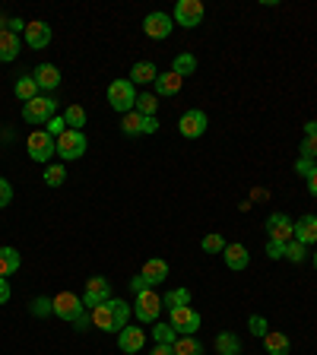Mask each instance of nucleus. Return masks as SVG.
<instances>
[{
  "instance_id": "nucleus-1",
  "label": "nucleus",
  "mask_w": 317,
  "mask_h": 355,
  "mask_svg": "<svg viewBox=\"0 0 317 355\" xmlns=\"http://www.w3.org/2000/svg\"><path fill=\"white\" fill-rule=\"evenodd\" d=\"M89 314H92V327H98V330H105V333H121L130 324L133 304L121 302V298H108L105 304H96Z\"/></svg>"
},
{
  "instance_id": "nucleus-2",
  "label": "nucleus",
  "mask_w": 317,
  "mask_h": 355,
  "mask_svg": "<svg viewBox=\"0 0 317 355\" xmlns=\"http://www.w3.org/2000/svg\"><path fill=\"white\" fill-rule=\"evenodd\" d=\"M108 105L118 111V114H130V111L137 108V89H133V83L127 80V76L108 83Z\"/></svg>"
},
{
  "instance_id": "nucleus-3",
  "label": "nucleus",
  "mask_w": 317,
  "mask_h": 355,
  "mask_svg": "<svg viewBox=\"0 0 317 355\" xmlns=\"http://www.w3.org/2000/svg\"><path fill=\"white\" fill-rule=\"evenodd\" d=\"M26 149H29V159H32V162L51 165V159L58 155V140H54L48 130H32L29 140H26Z\"/></svg>"
},
{
  "instance_id": "nucleus-4",
  "label": "nucleus",
  "mask_w": 317,
  "mask_h": 355,
  "mask_svg": "<svg viewBox=\"0 0 317 355\" xmlns=\"http://www.w3.org/2000/svg\"><path fill=\"white\" fill-rule=\"evenodd\" d=\"M58 114V98L54 96H38V98H32V102H26L22 105V121L26 124H48V121Z\"/></svg>"
},
{
  "instance_id": "nucleus-5",
  "label": "nucleus",
  "mask_w": 317,
  "mask_h": 355,
  "mask_svg": "<svg viewBox=\"0 0 317 355\" xmlns=\"http://www.w3.org/2000/svg\"><path fill=\"white\" fill-rule=\"evenodd\" d=\"M162 298H159V292H143V295H133V314H137V320L140 324H155L159 320V314H162Z\"/></svg>"
},
{
  "instance_id": "nucleus-6",
  "label": "nucleus",
  "mask_w": 317,
  "mask_h": 355,
  "mask_svg": "<svg viewBox=\"0 0 317 355\" xmlns=\"http://www.w3.org/2000/svg\"><path fill=\"white\" fill-rule=\"evenodd\" d=\"M169 324L175 327L178 336H194V333L200 330V324H203V318H200V311H194L191 304H185V308L169 311Z\"/></svg>"
},
{
  "instance_id": "nucleus-7",
  "label": "nucleus",
  "mask_w": 317,
  "mask_h": 355,
  "mask_svg": "<svg viewBox=\"0 0 317 355\" xmlns=\"http://www.w3.org/2000/svg\"><path fill=\"white\" fill-rule=\"evenodd\" d=\"M51 304H54V318L67 320V324H74L83 311H86V304H83V298L76 295V292H58V295L51 298Z\"/></svg>"
},
{
  "instance_id": "nucleus-8",
  "label": "nucleus",
  "mask_w": 317,
  "mask_h": 355,
  "mask_svg": "<svg viewBox=\"0 0 317 355\" xmlns=\"http://www.w3.org/2000/svg\"><path fill=\"white\" fill-rule=\"evenodd\" d=\"M207 127H209V118H207V111H200V108H191L178 118V133L185 140H200L207 133Z\"/></svg>"
},
{
  "instance_id": "nucleus-9",
  "label": "nucleus",
  "mask_w": 317,
  "mask_h": 355,
  "mask_svg": "<svg viewBox=\"0 0 317 355\" xmlns=\"http://www.w3.org/2000/svg\"><path fill=\"white\" fill-rule=\"evenodd\" d=\"M89 149V140L83 130H64L58 137V155L64 159V162H70V159H83V153Z\"/></svg>"
},
{
  "instance_id": "nucleus-10",
  "label": "nucleus",
  "mask_w": 317,
  "mask_h": 355,
  "mask_svg": "<svg viewBox=\"0 0 317 355\" xmlns=\"http://www.w3.org/2000/svg\"><path fill=\"white\" fill-rule=\"evenodd\" d=\"M203 13H207V10H203V3H200V0H178L171 19H175V26L197 29L200 22H203Z\"/></svg>"
},
{
  "instance_id": "nucleus-11",
  "label": "nucleus",
  "mask_w": 317,
  "mask_h": 355,
  "mask_svg": "<svg viewBox=\"0 0 317 355\" xmlns=\"http://www.w3.org/2000/svg\"><path fill=\"white\" fill-rule=\"evenodd\" d=\"M143 32H146V38H153V42H165V38L175 32V19H171L169 13H162V10H153V13H146V19H143Z\"/></svg>"
},
{
  "instance_id": "nucleus-12",
  "label": "nucleus",
  "mask_w": 317,
  "mask_h": 355,
  "mask_svg": "<svg viewBox=\"0 0 317 355\" xmlns=\"http://www.w3.org/2000/svg\"><path fill=\"white\" fill-rule=\"evenodd\" d=\"M121 130H124V137H149V133L159 130V121H155V118H143L140 111L133 108L130 114H124V118H121Z\"/></svg>"
},
{
  "instance_id": "nucleus-13",
  "label": "nucleus",
  "mask_w": 317,
  "mask_h": 355,
  "mask_svg": "<svg viewBox=\"0 0 317 355\" xmlns=\"http://www.w3.org/2000/svg\"><path fill=\"white\" fill-rule=\"evenodd\" d=\"M111 298V282L105 276H89L86 279V292H83V304L89 311L96 308V304H105Z\"/></svg>"
},
{
  "instance_id": "nucleus-14",
  "label": "nucleus",
  "mask_w": 317,
  "mask_h": 355,
  "mask_svg": "<svg viewBox=\"0 0 317 355\" xmlns=\"http://www.w3.org/2000/svg\"><path fill=\"white\" fill-rule=\"evenodd\" d=\"M22 42L29 44L32 51H42V48H48V44H51V26H48V22H42V19L26 22Z\"/></svg>"
},
{
  "instance_id": "nucleus-15",
  "label": "nucleus",
  "mask_w": 317,
  "mask_h": 355,
  "mask_svg": "<svg viewBox=\"0 0 317 355\" xmlns=\"http://www.w3.org/2000/svg\"><path fill=\"white\" fill-rule=\"evenodd\" d=\"M292 229H295V222L286 213L266 216V241H292Z\"/></svg>"
},
{
  "instance_id": "nucleus-16",
  "label": "nucleus",
  "mask_w": 317,
  "mask_h": 355,
  "mask_svg": "<svg viewBox=\"0 0 317 355\" xmlns=\"http://www.w3.org/2000/svg\"><path fill=\"white\" fill-rule=\"evenodd\" d=\"M292 241L305 244V248H311V244L317 241V216L308 213L302 216V219H295V229H292Z\"/></svg>"
},
{
  "instance_id": "nucleus-17",
  "label": "nucleus",
  "mask_w": 317,
  "mask_h": 355,
  "mask_svg": "<svg viewBox=\"0 0 317 355\" xmlns=\"http://www.w3.org/2000/svg\"><path fill=\"white\" fill-rule=\"evenodd\" d=\"M143 343H146V330H140V327H133V324H127L124 330L118 333V346H121V352H140L143 349Z\"/></svg>"
},
{
  "instance_id": "nucleus-18",
  "label": "nucleus",
  "mask_w": 317,
  "mask_h": 355,
  "mask_svg": "<svg viewBox=\"0 0 317 355\" xmlns=\"http://www.w3.org/2000/svg\"><path fill=\"white\" fill-rule=\"evenodd\" d=\"M19 48H22V38L16 32L10 29L0 32V64H10V60L19 58Z\"/></svg>"
},
{
  "instance_id": "nucleus-19",
  "label": "nucleus",
  "mask_w": 317,
  "mask_h": 355,
  "mask_svg": "<svg viewBox=\"0 0 317 355\" xmlns=\"http://www.w3.org/2000/svg\"><path fill=\"white\" fill-rule=\"evenodd\" d=\"M32 76H35L38 89H44V92H54V89L60 86V70L54 64H38Z\"/></svg>"
},
{
  "instance_id": "nucleus-20",
  "label": "nucleus",
  "mask_w": 317,
  "mask_h": 355,
  "mask_svg": "<svg viewBox=\"0 0 317 355\" xmlns=\"http://www.w3.org/2000/svg\"><path fill=\"white\" fill-rule=\"evenodd\" d=\"M222 260L229 270H244V266L251 263V254L244 244H225V251H222Z\"/></svg>"
},
{
  "instance_id": "nucleus-21",
  "label": "nucleus",
  "mask_w": 317,
  "mask_h": 355,
  "mask_svg": "<svg viewBox=\"0 0 317 355\" xmlns=\"http://www.w3.org/2000/svg\"><path fill=\"white\" fill-rule=\"evenodd\" d=\"M153 86H155V96H159V98H169V96H178V92H181L185 80L169 70V73H159V80H155Z\"/></svg>"
},
{
  "instance_id": "nucleus-22",
  "label": "nucleus",
  "mask_w": 317,
  "mask_h": 355,
  "mask_svg": "<svg viewBox=\"0 0 317 355\" xmlns=\"http://www.w3.org/2000/svg\"><path fill=\"white\" fill-rule=\"evenodd\" d=\"M159 80V67L153 60H137L130 70V83L133 86H143V83H155Z\"/></svg>"
},
{
  "instance_id": "nucleus-23",
  "label": "nucleus",
  "mask_w": 317,
  "mask_h": 355,
  "mask_svg": "<svg viewBox=\"0 0 317 355\" xmlns=\"http://www.w3.org/2000/svg\"><path fill=\"white\" fill-rule=\"evenodd\" d=\"M140 273L146 276L149 286H159V282L169 279V263H165L162 257H153V260H146V263H143Z\"/></svg>"
},
{
  "instance_id": "nucleus-24",
  "label": "nucleus",
  "mask_w": 317,
  "mask_h": 355,
  "mask_svg": "<svg viewBox=\"0 0 317 355\" xmlns=\"http://www.w3.org/2000/svg\"><path fill=\"white\" fill-rule=\"evenodd\" d=\"M264 349H266V355H289V349H292V340H289L282 330H270L264 336Z\"/></svg>"
},
{
  "instance_id": "nucleus-25",
  "label": "nucleus",
  "mask_w": 317,
  "mask_h": 355,
  "mask_svg": "<svg viewBox=\"0 0 317 355\" xmlns=\"http://www.w3.org/2000/svg\"><path fill=\"white\" fill-rule=\"evenodd\" d=\"M13 92H16V98H19V102L26 105V102H32V98H38V92H42V89H38L35 76H32V73H26V76H19V80H16Z\"/></svg>"
},
{
  "instance_id": "nucleus-26",
  "label": "nucleus",
  "mask_w": 317,
  "mask_h": 355,
  "mask_svg": "<svg viewBox=\"0 0 317 355\" xmlns=\"http://www.w3.org/2000/svg\"><path fill=\"white\" fill-rule=\"evenodd\" d=\"M19 251L16 248H0V279H10V276L19 270Z\"/></svg>"
},
{
  "instance_id": "nucleus-27",
  "label": "nucleus",
  "mask_w": 317,
  "mask_h": 355,
  "mask_svg": "<svg viewBox=\"0 0 317 355\" xmlns=\"http://www.w3.org/2000/svg\"><path fill=\"white\" fill-rule=\"evenodd\" d=\"M194 70H197V58H194V54H187V51L175 54V60H171V73H178L181 80H185V76H191Z\"/></svg>"
},
{
  "instance_id": "nucleus-28",
  "label": "nucleus",
  "mask_w": 317,
  "mask_h": 355,
  "mask_svg": "<svg viewBox=\"0 0 317 355\" xmlns=\"http://www.w3.org/2000/svg\"><path fill=\"white\" fill-rule=\"evenodd\" d=\"M175 355H203L207 349H203V343L197 340V336H178L175 340Z\"/></svg>"
},
{
  "instance_id": "nucleus-29",
  "label": "nucleus",
  "mask_w": 317,
  "mask_h": 355,
  "mask_svg": "<svg viewBox=\"0 0 317 355\" xmlns=\"http://www.w3.org/2000/svg\"><path fill=\"white\" fill-rule=\"evenodd\" d=\"M216 352L219 355H238L241 352V340H238L235 333H219V336H216Z\"/></svg>"
},
{
  "instance_id": "nucleus-30",
  "label": "nucleus",
  "mask_w": 317,
  "mask_h": 355,
  "mask_svg": "<svg viewBox=\"0 0 317 355\" xmlns=\"http://www.w3.org/2000/svg\"><path fill=\"white\" fill-rule=\"evenodd\" d=\"M162 304L165 308H185V304H191V288H169L162 295Z\"/></svg>"
},
{
  "instance_id": "nucleus-31",
  "label": "nucleus",
  "mask_w": 317,
  "mask_h": 355,
  "mask_svg": "<svg viewBox=\"0 0 317 355\" xmlns=\"http://www.w3.org/2000/svg\"><path fill=\"white\" fill-rule=\"evenodd\" d=\"M153 340L162 343V346H175L178 333H175V327H171V324H162V320H155V324H153Z\"/></svg>"
},
{
  "instance_id": "nucleus-32",
  "label": "nucleus",
  "mask_w": 317,
  "mask_h": 355,
  "mask_svg": "<svg viewBox=\"0 0 317 355\" xmlns=\"http://www.w3.org/2000/svg\"><path fill=\"white\" fill-rule=\"evenodd\" d=\"M64 121H67V130H83V127H86V111H83V105H70V108L64 111Z\"/></svg>"
},
{
  "instance_id": "nucleus-33",
  "label": "nucleus",
  "mask_w": 317,
  "mask_h": 355,
  "mask_svg": "<svg viewBox=\"0 0 317 355\" xmlns=\"http://www.w3.org/2000/svg\"><path fill=\"white\" fill-rule=\"evenodd\" d=\"M137 111H140L143 118H155V111H159V96H155V92L137 96Z\"/></svg>"
},
{
  "instance_id": "nucleus-34",
  "label": "nucleus",
  "mask_w": 317,
  "mask_h": 355,
  "mask_svg": "<svg viewBox=\"0 0 317 355\" xmlns=\"http://www.w3.org/2000/svg\"><path fill=\"white\" fill-rule=\"evenodd\" d=\"M64 181H67V168H64V165H48V168H44V184H48V187H60V184H64Z\"/></svg>"
},
{
  "instance_id": "nucleus-35",
  "label": "nucleus",
  "mask_w": 317,
  "mask_h": 355,
  "mask_svg": "<svg viewBox=\"0 0 317 355\" xmlns=\"http://www.w3.org/2000/svg\"><path fill=\"white\" fill-rule=\"evenodd\" d=\"M29 311H32V318H51L54 304H51V298H48V295H38L35 302L29 304Z\"/></svg>"
},
{
  "instance_id": "nucleus-36",
  "label": "nucleus",
  "mask_w": 317,
  "mask_h": 355,
  "mask_svg": "<svg viewBox=\"0 0 317 355\" xmlns=\"http://www.w3.org/2000/svg\"><path fill=\"white\" fill-rule=\"evenodd\" d=\"M225 244H229V241H225L222 235H216V232H213V235H207L203 241H200V248H203L207 254H222V251H225Z\"/></svg>"
},
{
  "instance_id": "nucleus-37",
  "label": "nucleus",
  "mask_w": 317,
  "mask_h": 355,
  "mask_svg": "<svg viewBox=\"0 0 317 355\" xmlns=\"http://www.w3.org/2000/svg\"><path fill=\"white\" fill-rule=\"evenodd\" d=\"M305 257H308V248L298 241H286V260H292V263H305Z\"/></svg>"
},
{
  "instance_id": "nucleus-38",
  "label": "nucleus",
  "mask_w": 317,
  "mask_h": 355,
  "mask_svg": "<svg viewBox=\"0 0 317 355\" xmlns=\"http://www.w3.org/2000/svg\"><path fill=\"white\" fill-rule=\"evenodd\" d=\"M298 159H317V137H305L302 146H298Z\"/></svg>"
},
{
  "instance_id": "nucleus-39",
  "label": "nucleus",
  "mask_w": 317,
  "mask_h": 355,
  "mask_svg": "<svg viewBox=\"0 0 317 355\" xmlns=\"http://www.w3.org/2000/svg\"><path fill=\"white\" fill-rule=\"evenodd\" d=\"M248 330H251L254 336H266L270 324H266V318H260V314H251V318H248Z\"/></svg>"
},
{
  "instance_id": "nucleus-40",
  "label": "nucleus",
  "mask_w": 317,
  "mask_h": 355,
  "mask_svg": "<svg viewBox=\"0 0 317 355\" xmlns=\"http://www.w3.org/2000/svg\"><path fill=\"white\" fill-rule=\"evenodd\" d=\"M44 130H48V133H51V137H54V140H58L60 133L67 130V121H64V114H54V118L48 121V124H44Z\"/></svg>"
},
{
  "instance_id": "nucleus-41",
  "label": "nucleus",
  "mask_w": 317,
  "mask_h": 355,
  "mask_svg": "<svg viewBox=\"0 0 317 355\" xmlns=\"http://www.w3.org/2000/svg\"><path fill=\"white\" fill-rule=\"evenodd\" d=\"M10 203H13V184L7 178H0V209H7Z\"/></svg>"
},
{
  "instance_id": "nucleus-42",
  "label": "nucleus",
  "mask_w": 317,
  "mask_h": 355,
  "mask_svg": "<svg viewBox=\"0 0 317 355\" xmlns=\"http://www.w3.org/2000/svg\"><path fill=\"white\" fill-rule=\"evenodd\" d=\"M266 257H270V260H282V257H286V241H266Z\"/></svg>"
},
{
  "instance_id": "nucleus-43",
  "label": "nucleus",
  "mask_w": 317,
  "mask_h": 355,
  "mask_svg": "<svg viewBox=\"0 0 317 355\" xmlns=\"http://www.w3.org/2000/svg\"><path fill=\"white\" fill-rule=\"evenodd\" d=\"M149 288H153V286L146 282V276H143V273H137L130 279V292H133V295H143V292H149Z\"/></svg>"
},
{
  "instance_id": "nucleus-44",
  "label": "nucleus",
  "mask_w": 317,
  "mask_h": 355,
  "mask_svg": "<svg viewBox=\"0 0 317 355\" xmlns=\"http://www.w3.org/2000/svg\"><path fill=\"white\" fill-rule=\"evenodd\" d=\"M295 171L302 178H311L317 171V162H311V159H295Z\"/></svg>"
},
{
  "instance_id": "nucleus-45",
  "label": "nucleus",
  "mask_w": 317,
  "mask_h": 355,
  "mask_svg": "<svg viewBox=\"0 0 317 355\" xmlns=\"http://www.w3.org/2000/svg\"><path fill=\"white\" fill-rule=\"evenodd\" d=\"M89 327H92V314H86V311H83L80 318L74 320V330H76V333H86Z\"/></svg>"
},
{
  "instance_id": "nucleus-46",
  "label": "nucleus",
  "mask_w": 317,
  "mask_h": 355,
  "mask_svg": "<svg viewBox=\"0 0 317 355\" xmlns=\"http://www.w3.org/2000/svg\"><path fill=\"white\" fill-rule=\"evenodd\" d=\"M10 295H13V288H10V279H0V304H7Z\"/></svg>"
},
{
  "instance_id": "nucleus-47",
  "label": "nucleus",
  "mask_w": 317,
  "mask_h": 355,
  "mask_svg": "<svg viewBox=\"0 0 317 355\" xmlns=\"http://www.w3.org/2000/svg\"><path fill=\"white\" fill-rule=\"evenodd\" d=\"M7 29L19 35V32H26V22H22V19H7Z\"/></svg>"
},
{
  "instance_id": "nucleus-48",
  "label": "nucleus",
  "mask_w": 317,
  "mask_h": 355,
  "mask_svg": "<svg viewBox=\"0 0 317 355\" xmlns=\"http://www.w3.org/2000/svg\"><path fill=\"white\" fill-rule=\"evenodd\" d=\"M149 355H175V349L171 346H162V343H155V349Z\"/></svg>"
},
{
  "instance_id": "nucleus-49",
  "label": "nucleus",
  "mask_w": 317,
  "mask_h": 355,
  "mask_svg": "<svg viewBox=\"0 0 317 355\" xmlns=\"http://www.w3.org/2000/svg\"><path fill=\"white\" fill-rule=\"evenodd\" d=\"M305 181H308V191H311V197H317V171L311 178H305Z\"/></svg>"
},
{
  "instance_id": "nucleus-50",
  "label": "nucleus",
  "mask_w": 317,
  "mask_h": 355,
  "mask_svg": "<svg viewBox=\"0 0 317 355\" xmlns=\"http://www.w3.org/2000/svg\"><path fill=\"white\" fill-rule=\"evenodd\" d=\"M305 137H317V121H308V124H305Z\"/></svg>"
},
{
  "instance_id": "nucleus-51",
  "label": "nucleus",
  "mask_w": 317,
  "mask_h": 355,
  "mask_svg": "<svg viewBox=\"0 0 317 355\" xmlns=\"http://www.w3.org/2000/svg\"><path fill=\"white\" fill-rule=\"evenodd\" d=\"M3 29H7V19H3V16H0V32H3Z\"/></svg>"
},
{
  "instance_id": "nucleus-52",
  "label": "nucleus",
  "mask_w": 317,
  "mask_h": 355,
  "mask_svg": "<svg viewBox=\"0 0 317 355\" xmlns=\"http://www.w3.org/2000/svg\"><path fill=\"white\" fill-rule=\"evenodd\" d=\"M314 266H317V251H314Z\"/></svg>"
}]
</instances>
